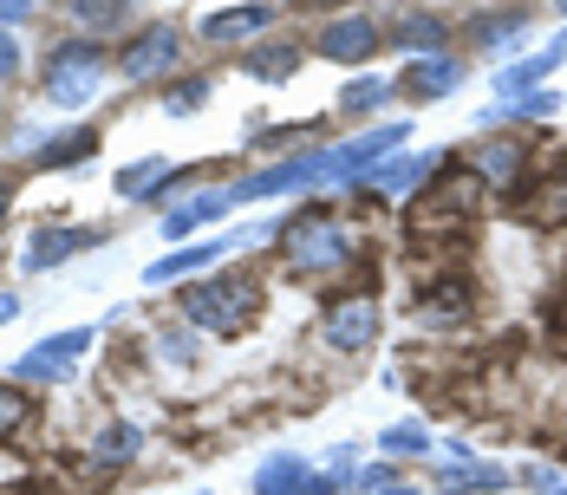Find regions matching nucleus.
<instances>
[{
	"label": "nucleus",
	"instance_id": "f257e3e1",
	"mask_svg": "<svg viewBox=\"0 0 567 495\" xmlns=\"http://www.w3.org/2000/svg\"><path fill=\"white\" fill-rule=\"evenodd\" d=\"M404 144V124H379V131H365V137H352V144H333V151H307V157H287L275 169H255V176H241L228 196L235 203H255V196H287V189H320V183H340V176H372L385 151Z\"/></svg>",
	"mask_w": 567,
	"mask_h": 495
},
{
	"label": "nucleus",
	"instance_id": "f03ea898",
	"mask_svg": "<svg viewBox=\"0 0 567 495\" xmlns=\"http://www.w3.org/2000/svg\"><path fill=\"white\" fill-rule=\"evenodd\" d=\"M281 261H287V275H300V280L346 275V268H352V235H346L340 216H327V209H307V216L287 221Z\"/></svg>",
	"mask_w": 567,
	"mask_h": 495
},
{
	"label": "nucleus",
	"instance_id": "7ed1b4c3",
	"mask_svg": "<svg viewBox=\"0 0 567 495\" xmlns=\"http://www.w3.org/2000/svg\"><path fill=\"white\" fill-rule=\"evenodd\" d=\"M255 313H261V280L255 275H216L183 293V320H196L209 332H241Z\"/></svg>",
	"mask_w": 567,
	"mask_h": 495
},
{
	"label": "nucleus",
	"instance_id": "20e7f679",
	"mask_svg": "<svg viewBox=\"0 0 567 495\" xmlns=\"http://www.w3.org/2000/svg\"><path fill=\"white\" fill-rule=\"evenodd\" d=\"M99 85H105V47L99 40H65L47 53V99L59 111H79L99 99Z\"/></svg>",
	"mask_w": 567,
	"mask_h": 495
},
{
	"label": "nucleus",
	"instance_id": "39448f33",
	"mask_svg": "<svg viewBox=\"0 0 567 495\" xmlns=\"http://www.w3.org/2000/svg\"><path fill=\"white\" fill-rule=\"evenodd\" d=\"M176 65H183V33L176 27H151V33H137L131 47H124V59H117V72L131 79V85H157V79H171Z\"/></svg>",
	"mask_w": 567,
	"mask_h": 495
},
{
	"label": "nucleus",
	"instance_id": "423d86ee",
	"mask_svg": "<svg viewBox=\"0 0 567 495\" xmlns=\"http://www.w3.org/2000/svg\"><path fill=\"white\" fill-rule=\"evenodd\" d=\"M92 352V327H65L53 339H40L20 365H13V379H27V385H47V379H72V365Z\"/></svg>",
	"mask_w": 567,
	"mask_h": 495
},
{
	"label": "nucleus",
	"instance_id": "0eeeda50",
	"mask_svg": "<svg viewBox=\"0 0 567 495\" xmlns=\"http://www.w3.org/2000/svg\"><path fill=\"white\" fill-rule=\"evenodd\" d=\"M515 216L535 221V228H561L567 221V151H555L548 169H535V189L515 196Z\"/></svg>",
	"mask_w": 567,
	"mask_h": 495
},
{
	"label": "nucleus",
	"instance_id": "6e6552de",
	"mask_svg": "<svg viewBox=\"0 0 567 495\" xmlns=\"http://www.w3.org/2000/svg\"><path fill=\"white\" fill-rule=\"evenodd\" d=\"M411 320H417V327H463V320H470V280L463 275L424 280L417 300H411Z\"/></svg>",
	"mask_w": 567,
	"mask_h": 495
},
{
	"label": "nucleus",
	"instance_id": "1a4fd4ad",
	"mask_svg": "<svg viewBox=\"0 0 567 495\" xmlns=\"http://www.w3.org/2000/svg\"><path fill=\"white\" fill-rule=\"evenodd\" d=\"M372 332H379V307H372V293H346L327 307V346L333 352H359V346H372Z\"/></svg>",
	"mask_w": 567,
	"mask_h": 495
},
{
	"label": "nucleus",
	"instance_id": "9d476101",
	"mask_svg": "<svg viewBox=\"0 0 567 495\" xmlns=\"http://www.w3.org/2000/svg\"><path fill=\"white\" fill-rule=\"evenodd\" d=\"M327 59H340V65H359V59L379 53V27L365 20V13H340L333 27H320V40H313Z\"/></svg>",
	"mask_w": 567,
	"mask_h": 495
},
{
	"label": "nucleus",
	"instance_id": "9b49d317",
	"mask_svg": "<svg viewBox=\"0 0 567 495\" xmlns=\"http://www.w3.org/2000/svg\"><path fill=\"white\" fill-rule=\"evenodd\" d=\"M340 483H327V476H313L300 456H268L261 470H255V495H333Z\"/></svg>",
	"mask_w": 567,
	"mask_h": 495
},
{
	"label": "nucleus",
	"instance_id": "f8f14e48",
	"mask_svg": "<svg viewBox=\"0 0 567 495\" xmlns=\"http://www.w3.org/2000/svg\"><path fill=\"white\" fill-rule=\"evenodd\" d=\"M275 13H281V7H223V13H209V20H203V40H209V47L261 40V33L275 27Z\"/></svg>",
	"mask_w": 567,
	"mask_h": 495
},
{
	"label": "nucleus",
	"instance_id": "ddd939ff",
	"mask_svg": "<svg viewBox=\"0 0 567 495\" xmlns=\"http://www.w3.org/2000/svg\"><path fill=\"white\" fill-rule=\"evenodd\" d=\"M463 72H470V65H456L451 53H437V59H411V72L398 79V92L424 105V99H444V92H456V85H463Z\"/></svg>",
	"mask_w": 567,
	"mask_h": 495
},
{
	"label": "nucleus",
	"instance_id": "4468645a",
	"mask_svg": "<svg viewBox=\"0 0 567 495\" xmlns=\"http://www.w3.org/2000/svg\"><path fill=\"white\" fill-rule=\"evenodd\" d=\"M437 169H444V157H437V151L392 157V164L372 169V189H385V196H404V189H431V183H437Z\"/></svg>",
	"mask_w": 567,
	"mask_h": 495
},
{
	"label": "nucleus",
	"instance_id": "2eb2a0df",
	"mask_svg": "<svg viewBox=\"0 0 567 495\" xmlns=\"http://www.w3.org/2000/svg\"><path fill=\"white\" fill-rule=\"evenodd\" d=\"M79 248H92V228H40V235L27 241V275H47V268H59V261L79 255Z\"/></svg>",
	"mask_w": 567,
	"mask_h": 495
},
{
	"label": "nucleus",
	"instance_id": "dca6fc26",
	"mask_svg": "<svg viewBox=\"0 0 567 495\" xmlns=\"http://www.w3.org/2000/svg\"><path fill=\"white\" fill-rule=\"evenodd\" d=\"M522 164H528V157H522V144H515V137H483V144L470 151V169H476L483 183H515Z\"/></svg>",
	"mask_w": 567,
	"mask_h": 495
},
{
	"label": "nucleus",
	"instance_id": "f3484780",
	"mask_svg": "<svg viewBox=\"0 0 567 495\" xmlns=\"http://www.w3.org/2000/svg\"><path fill=\"white\" fill-rule=\"evenodd\" d=\"M228 203H235L228 189H209V196H196V203H183V209H171V216L157 221V228H164V241H189V235H196L203 221H216V216H223Z\"/></svg>",
	"mask_w": 567,
	"mask_h": 495
},
{
	"label": "nucleus",
	"instance_id": "a211bd4d",
	"mask_svg": "<svg viewBox=\"0 0 567 495\" xmlns=\"http://www.w3.org/2000/svg\"><path fill=\"white\" fill-rule=\"evenodd\" d=\"M392 33H398V47H411V53H431V59H437V47L451 40V20H437V13H398Z\"/></svg>",
	"mask_w": 567,
	"mask_h": 495
},
{
	"label": "nucleus",
	"instance_id": "6ab92c4d",
	"mask_svg": "<svg viewBox=\"0 0 567 495\" xmlns=\"http://www.w3.org/2000/svg\"><path fill=\"white\" fill-rule=\"evenodd\" d=\"M171 183H183V169L164 164V157H144V164H131L124 176H117V196H131V203H137V196H164Z\"/></svg>",
	"mask_w": 567,
	"mask_h": 495
},
{
	"label": "nucleus",
	"instance_id": "aec40b11",
	"mask_svg": "<svg viewBox=\"0 0 567 495\" xmlns=\"http://www.w3.org/2000/svg\"><path fill=\"white\" fill-rule=\"evenodd\" d=\"M223 255V241H189V248H176V255H164L157 268H151V287H171V280H183V275H196V268H209Z\"/></svg>",
	"mask_w": 567,
	"mask_h": 495
},
{
	"label": "nucleus",
	"instance_id": "412c9836",
	"mask_svg": "<svg viewBox=\"0 0 567 495\" xmlns=\"http://www.w3.org/2000/svg\"><path fill=\"white\" fill-rule=\"evenodd\" d=\"M293 65H300V47L293 40H281V47H248V59H241V72L248 79H268V85L293 79Z\"/></svg>",
	"mask_w": 567,
	"mask_h": 495
},
{
	"label": "nucleus",
	"instance_id": "4be33fe9",
	"mask_svg": "<svg viewBox=\"0 0 567 495\" xmlns=\"http://www.w3.org/2000/svg\"><path fill=\"white\" fill-rule=\"evenodd\" d=\"M555 65H561V53H555V47H548V53H535V59H522V65H503V72H496V92H503V99H515V92L542 85Z\"/></svg>",
	"mask_w": 567,
	"mask_h": 495
},
{
	"label": "nucleus",
	"instance_id": "5701e85b",
	"mask_svg": "<svg viewBox=\"0 0 567 495\" xmlns=\"http://www.w3.org/2000/svg\"><path fill=\"white\" fill-rule=\"evenodd\" d=\"M437 483H444L451 495H496L503 483H509V476H503L496 463H456L451 476H437Z\"/></svg>",
	"mask_w": 567,
	"mask_h": 495
},
{
	"label": "nucleus",
	"instance_id": "b1692460",
	"mask_svg": "<svg viewBox=\"0 0 567 495\" xmlns=\"http://www.w3.org/2000/svg\"><path fill=\"white\" fill-rule=\"evenodd\" d=\"M65 13H72V20H79L85 33H117V27H124V20H131L137 7H124V0H72Z\"/></svg>",
	"mask_w": 567,
	"mask_h": 495
},
{
	"label": "nucleus",
	"instance_id": "393cba45",
	"mask_svg": "<svg viewBox=\"0 0 567 495\" xmlns=\"http://www.w3.org/2000/svg\"><path fill=\"white\" fill-rule=\"evenodd\" d=\"M144 450V431H131V424H105L99 437H92V456L99 463H131Z\"/></svg>",
	"mask_w": 567,
	"mask_h": 495
},
{
	"label": "nucleus",
	"instance_id": "a878e982",
	"mask_svg": "<svg viewBox=\"0 0 567 495\" xmlns=\"http://www.w3.org/2000/svg\"><path fill=\"white\" fill-rule=\"evenodd\" d=\"M92 151H99V131H72V137H59V144L40 151V169H65V164H79V157H92Z\"/></svg>",
	"mask_w": 567,
	"mask_h": 495
},
{
	"label": "nucleus",
	"instance_id": "bb28decb",
	"mask_svg": "<svg viewBox=\"0 0 567 495\" xmlns=\"http://www.w3.org/2000/svg\"><path fill=\"white\" fill-rule=\"evenodd\" d=\"M203 105H209V79H203V72L176 79V85H171V99H164V111H171V117H189V111H203Z\"/></svg>",
	"mask_w": 567,
	"mask_h": 495
},
{
	"label": "nucleus",
	"instance_id": "cd10ccee",
	"mask_svg": "<svg viewBox=\"0 0 567 495\" xmlns=\"http://www.w3.org/2000/svg\"><path fill=\"white\" fill-rule=\"evenodd\" d=\"M476 40H483V47H522V40H528V20H522V13H496V20H476Z\"/></svg>",
	"mask_w": 567,
	"mask_h": 495
},
{
	"label": "nucleus",
	"instance_id": "c85d7f7f",
	"mask_svg": "<svg viewBox=\"0 0 567 495\" xmlns=\"http://www.w3.org/2000/svg\"><path fill=\"white\" fill-rule=\"evenodd\" d=\"M27 417H33V398H27L20 385H0V437H13Z\"/></svg>",
	"mask_w": 567,
	"mask_h": 495
},
{
	"label": "nucleus",
	"instance_id": "c756f323",
	"mask_svg": "<svg viewBox=\"0 0 567 495\" xmlns=\"http://www.w3.org/2000/svg\"><path fill=\"white\" fill-rule=\"evenodd\" d=\"M385 92H392L385 79H352V85L340 92V105L346 111H372V105H385Z\"/></svg>",
	"mask_w": 567,
	"mask_h": 495
},
{
	"label": "nucleus",
	"instance_id": "7c9ffc66",
	"mask_svg": "<svg viewBox=\"0 0 567 495\" xmlns=\"http://www.w3.org/2000/svg\"><path fill=\"white\" fill-rule=\"evenodd\" d=\"M385 450H392V456H424L431 437H424L417 424H392V431H385Z\"/></svg>",
	"mask_w": 567,
	"mask_h": 495
},
{
	"label": "nucleus",
	"instance_id": "2f4dec72",
	"mask_svg": "<svg viewBox=\"0 0 567 495\" xmlns=\"http://www.w3.org/2000/svg\"><path fill=\"white\" fill-rule=\"evenodd\" d=\"M20 72V47H13V33H0V79H13Z\"/></svg>",
	"mask_w": 567,
	"mask_h": 495
},
{
	"label": "nucleus",
	"instance_id": "473e14b6",
	"mask_svg": "<svg viewBox=\"0 0 567 495\" xmlns=\"http://www.w3.org/2000/svg\"><path fill=\"white\" fill-rule=\"evenodd\" d=\"M20 20H33V7L27 0H0V27H20Z\"/></svg>",
	"mask_w": 567,
	"mask_h": 495
},
{
	"label": "nucleus",
	"instance_id": "72a5a7b5",
	"mask_svg": "<svg viewBox=\"0 0 567 495\" xmlns=\"http://www.w3.org/2000/svg\"><path fill=\"white\" fill-rule=\"evenodd\" d=\"M548 320L567 332V280H561V293H555V307H548Z\"/></svg>",
	"mask_w": 567,
	"mask_h": 495
},
{
	"label": "nucleus",
	"instance_id": "f704fd0d",
	"mask_svg": "<svg viewBox=\"0 0 567 495\" xmlns=\"http://www.w3.org/2000/svg\"><path fill=\"white\" fill-rule=\"evenodd\" d=\"M0 320H13V293H0Z\"/></svg>",
	"mask_w": 567,
	"mask_h": 495
},
{
	"label": "nucleus",
	"instance_id": "c9c22d12",
	"mask_svg": "<svg viewBox=\"0 0 567 495\" xmlns=\"http://www.w3.org/2000/svg\"><path fill=\"white\" fill-rule=\"evenodd\" d=\"M0 216H7V183H0Z\"/></svg>",
	"mask_w": 567,
	"mask_h": 495
},
{
	"label": "nucleus",
	"instance_id": "e433bc0d",
	"mask_svg": "<svg viewBox=\"0 0 567 495\" xmlns=\"http://www.w3.org/2000/svg\"><path fill=\"white\" fill-rule=\"evenodd\" d=\"M20 495H53V489H20Z\"/></svg>",
	"mask_w": 567,
	"mask_h": 495
},
{
	"label": "nucleus",
	"instance_id": "4c0bfd02",
	"mask_svg": "<svg viewBox=\"0 0 567 495\" xmlns=\"http://www.w3.org/2000/svg\"><path fill=\"white\" fill-rule=\"evenodd\" d=\"M379 495H411V489H379Z\"/></svg>",
	"mask_w": 567,
	"mask_h": 495
}]
</instances>
